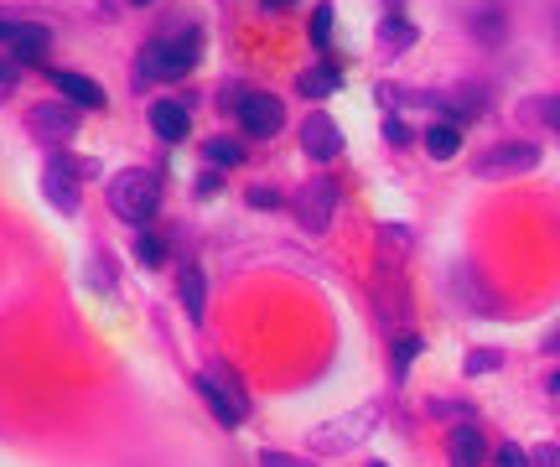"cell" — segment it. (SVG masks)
Segmentation results:
<instances>
[{"mask_svg":"<svg viewBox=\"0 0 560 467\" xmlns=\"http://www.w3.org/2000/svg\"><path fill=\"white\" fill-rule=\"evenodd\" d=\"M151 130H156L166 145L187 141V136H192V115H187V104H177V100L151 104Z\"/></svg>","mask_w":560,"mask_h":467,"instance_id":"obj_12","label":"cell"},{"mask_svg":"<svg viewBox=\"0 0 560 467\" xmlns=\"http://www.w3.org/2000/svg\"><path fill=\"white\" fill-rule=\"evenodd\" d=\"M425 151H431L436 162H452V156H457V151H462V130H457V125H452V120L431 125V130H425Z\"/></svg>","mask_w":560,"mask_h":467,"instance_id":"obj_16","label":"cell"},{"mask_svg":"<svg viewBox=\"0 0 560 467\" xmlns=\"http://www.w3.org/2000/svg\"><path fill=\"white\" fill-rule=\"evenodd\" d=\"M416 353H420V338H410V332H405L400 343H395V374H400V380L410 374V359H416Z\"/></svg>","mask_w":560,"mask_h":467,"instance_id":"obj_24","label":"cell"},{"mask_svg":"<svg viewBox=\"0 0 560 467\" xmlns=\"http://www.w3.org/2000/svg\"><path fill=\"white\" fill-rule=\"evenodd\" d=\"M52 166L68 172L73 183H79V177H100V162H94V156H52Z\"/></svg>","mask_w":560,"mask_h":467,"instance_id":"obj_20","label":"cell"},{"mask_svg":"<svg viewBox=\"0 0 560 467\" xmlns=\"http://www.w3.org/2000/svg\"><path fill=\"white\" fill-rule=\"evenodd\" d=\"M472 32H478L482 42H499L503 37V11L499 5H482L478 16H472Z\"/></svg>","mask_w":560,"mask_h":467,"instance_id":"obj_18","label":"cell"},{"mask_svg":"<svg viewBox=\"0 0 560 467\" xmlns=\"http://www.w3.org/2000/svg\"><path fill=\"white\" fill-rule=\"evenodd\" d=\"M260 467H296L285 452H260Z\"/></svg>","mask_w":560,"mask_h":467,"instance_id":"obj_32","label":"cell"},{"mask_svg":"<svg viewBox=\"0 0 560 467\" xmlns=\"http://www.w3.org/2000/svg\"><path fill=\"white\" fill-rule=\"evenodd\" d=\"M380 421H384V410L374 406V400H369V406H359V410H348V416H332L327 427L312 431V452H322V457H338V452L363 447V442L380 431Z\"/></svg>","mask_w":560,"mask_h":467,"instance_id":"obj_2","label":"cell"},{"mask_svg":"<svg viewBox=\"0 0 560 467\" xmlns=\"http://www.w3.org/2000/svg\"><path fill=\"white\" fill-rule=\"evenodd\" d=\"M296 89L306 94V100H327V94H338V89H342V68H338V62L306 68V73L296 79Z\"/></svg>","mask_w":560,"mask_h":467,"instance_id":"obj_15","label":"cell"},{"mask_svg":"<svg viewBox=\"0 0 560 467\" xmlns=\"http://www.w3.org/2000/svg\"><path fill=\"white\" fill-rule=\"evenodd\" d=\"M529 463H535V467H560V447H556V442H540V447L529 452Z\"/></svg>","mask_w":560,"mask_h":467,"instance_id":"obj_28","label":"cell"},{"mask_svg":"<svg viewBox=\"0 0 560 467\" xmlns=\"http://www.w3.org/2000/svg\"><path fill=\"white\" fill-rule=\"evenodd\" d=\"M550 389H556V395H560V369H556V374H550Z\"/></svg>","mask_w":560,"mask_h":467,"instance_id":"obj_37","label":"cell"},{"mask_svg":"<svg viewBox=\"0 0 560 467\" xmlns=\"http://www.w3.org/2000/svg\"><path fill=\"white\" fill-rule=\"evenodd\" d=\"M535 166H540V145L535 141H499L472 162V172H478L482 183H499V177H524Z\"/></svg>","mask_w":560,"mask_h":467,"instance_id":"obj_5","label":"cell"},{"mask_svg":"<svg viewBox=\"0 0 560 467\" xmlns=\"http://www.w3.org/2000/svg\"><path fill=\"white\" fill-rule=\"evenodd\" d=\"M109 208L130 229H145L161 208V177L151 166H125L120 177H109Z\"/></svg>","mask_w":560,"mask_h":467,"instance_id":"obj_1","label":"cell"},{"mask_svg":"<svg viewBox=\"0 0 560 467\" xmlns=\"http://www.w3.org/2000/svg\"><path fill=\"white\" fill-rule=\"evenodd\" d=\"M338 198H342L338 177H312V183H301V192H296L301 229H306V234H327V224L338 219Z\"/></svg>","mask_w":560,"mask_h":467,"instance_id":"obj_7","label":"cell"},{"mask_svg":"<svg viewBox=\"0 0 560 467\" xmlns=\"http://www.w3.org/2000/svg\"><path fill=\"white\" fill-rule=\"evenodd\" d=\"M223 187V177H213V172H202V183H198V198H213Z\"/></svg>","mask_w":560,"mask_h":467,"instance_id":"obj_31","label":"cell"},{"mask_svg":"<svg viewBox=\"0 0 560 467\" xmlns=\"http://www.w3.org/2000/svg\"><path fill=\"white\" fill-rule=\"evenodd\" d=\"M16 83H21V62L5 52V58H0V100H5V94H11Z\"/></svg>","mask_w":560,"mask_h":467,"instance_id":"obj_26","label":"cell"},{"mask_svg":"<svg viewBox=\"0 0 560 467\" xmlns=\"http://www.w3.org/2000/svg\"><path fill=\"white\" fill-rule=\"evenodd\" d=\"M312 42H317V47H327V42H332V5H327V0L312 11Z\"/></svg>","mask_w":560,"mask_h":467,"instance_id":"obj_21","label":"cell"},{"mask_svg":"<svg viewBox=\"0 0 560 467\" xmlns=\"http://www.w3.org/2000/svg\"><path fill=\"white\" fill-rule=\"evenodd\" d=\"M249 203H255V208H276L280 198H276V192H270V187H255V192H249Z\"/></svg>","mask_w":560,"mask_h":467,"instance_id":"obj_30","label":"cell"},{"mask_svg":"<svg viewBox=\"0 0 560 467\" xmlns=\"http://www.w3.org/2000/svg\"><path fill=\"white\" fill-rule=\"evenodd\" d=\"M301 151L312 156V162H332L342 151V130L327 115H306L301 120Z\"/></svg>","mask_w":560,"mask_h":467,"instance_id":"obj_9","label":"cell"},{"mask_svg":"<svg viewBox=\"0 0 560 467\" xmlns=\"http://www.w3.org/2000/svg\"><path fill=\"white\" fill-rule=\"evenodd\" d=\"M52 89H58L68 104H79V109H104V104H109V94L100 89V79H89V73H68V68H58V73H52Z\"/></svg>","mask_w":560,"mask_h":467,"instance_id":"obj_11","label":"cell"},{"mask_svg":"<svg viewBox=\"0 0 560 467\" xmlns=\"http://www.w3.org/2000/svg\"><path fill=\"white\" fill-rule=\"evenodd\" d=\"M11 26H16V21H5V16H0V42L11 37Z\"/></svg>","mask_w":560,"mask_h":467,"instance_id":"obj_36","label":"cell"},{"mask_svg":"<svg viewBox=\"0 0 560 467\" xmlns=\"http://www.w3.org/2000/svg\"><path fill=\"white\" fill-rule=\"evenodd\" d=\"M493 467H535V463H529V452H524V447H514V442H503V447L493 452Z\"/></svg>","mask_w":560,"mask_h":467,"instance_id":"obj_25","label":"cell"},{"mask_svg":"<svg viewBox=\"0 0 560 467\" xmlns=\"http://www.w3.org/2000/svg\"><path fill=\"white\" fill-rule=\"evenodd\" d=\"M369 467H389V463H369Z\"/></svg>","mask_w":560,"mask_h":467,"instance_id":"obj_39","label":"cell"},{"mask_svg":"<svg viewBox=\"0 0 560 467\" xmlns=\"http://www.w3.org/2000/svg\"><path fill=\"white\" fill-rule=\"evenodd\" d=\"M202 58V32H182V42H151L145 52H140V79H161V83H177L187 79Z\"/></svg>","mask_w":560,"mask_h":467,"instance_id":"obj_3","label":"cell"},{"mask_svg":"<svg viewBox=\"0 0 560 467\" xmlns=\"http://www.w3.org/2000/svg\"><path fill=\"white\" fill-rule=\"evenodd\" d=\"M208 162H213V166H240L244 162V145L240 141H223V136H219V141H208Z\"/></svg>","mask_w":560,"mask_h":467,"instance_id":"obj_19","label":"cell"},{"mask_svg":"<svg viewBox=\"0 0 560 467\" xmlns=\"http://www.w3.org/2000/svg\"><path fill=\"white\" fill-rule=\"evenodd\" d=\"M140 260H145V265H161V260H166V244H161L156 234H145V229H140Z\"/></svg>","mask_w":560,"mask_h":467,"instance_id":"obj_27","label":"cell"},{"mask_svg":"<svg viewBox=\"0 0 560 467\" xmlns=\"http://www.w3.org/2000/svg\"><path fill=\"white\" fill-rule=\"evenodd\" d=\"M384 136H389V145H405V141H410V130H405V120H384Z\"/></svg>","mask_w":560,"mask_h":467,"instance_id":"obj_29","label":"cell"},{"mask_svg":"<svg viewBox=\"0 0 560 467\" xmlns=\"http://www.w3.org/2000/svg\"><path fill=\"white\" fill-rule=\"evenodd\" d=\"M130 5H151V0H130Z\"/></svg>","mask_w":560,"mask_h":467,"instance_id":"obj_38","label":"cell"},{"mask_svg":"<svg viewBox=\"0 0 560 467\" xmlns=\"http://www.w3.org/2000/svg\"><path fill=\"white\" fill-rule=\"evenodd\" d=\"M198 395L208 400V410L219 416V427H244V416H249V395H244V385L229 374V369H208V374H198Z\"/></svg>","mask_w":560,"mask_h":467,"instance_id":"obj_4","label":"cell"},{"mask_svg":"<svg viewBox=\"0 0 560 467\" xmlns=\"http://www.w3.org/2000/svg\"><path fill=\"white\" fill-rule=\"evenodd\" d=\"M545 120H550V130H560V94L545 104Z\"/></svg>","mask_w":560,"mask_h":467,"instance_id":"obj_33","label":"cell"},{"mask_svg":"<svg viewBox=\"0 0 560 467\" xmlns=\"http://www.w3.org/2000/svg\"><path fill=\"white\" fill-rule=\"evenodd\" d=\"M503 364V353H493V348H482V353H467V380H472V374H493V369Z\"/></svg>","mask_w":560,"mask_h":467,"instance_id":"obj_23","label":"cell"},{"mask_svg":"<svg viewBox=\"0 0 560 467\" xmlns=\"http://www.w3.org/2000/svg\"><path fill=\"white\" fill-rule=\"evenodd\" d=\"M42 192L62 208V213H79V192H73V177L58 172V166H47V177H42Z\"/></svg>","mask_w":560,"mask_h":467,"instance_id":"obj_17","label":"cell"},{"mask_svg":"<svg viewBox=\"0 0 560 467\" xmlns=\"http://www.w3.org/2000/svg\"><path fill=\"white\" fill-rule=\"evenodd\" d=\"M234 115H240V130H244V136L265 141V136H280V125H285V104H280L276 94L255 89V94H240Z\"/></svg>","mask_w":560,"mask_h":467,"instance_id":"obj_8","label":"cell"},{"mask_svg":"<svg viewBox=\"0 0 560 467\" xmlns=\"http://www.w3.org/2000/svg\"><path fill=\"white\" fill-rule=\"evenodd\" d=\"M79 120H83V109L79 104H68V100H42V104L26 109V130L47 145H68L73 136H79Z\"/></svg>","mask_w":560,"mask_h":467,"instance_id":"obj_6","label":"cell"},{"mask_svg":"<svg viewBox=\"0 0 560 467\" xmlns=\"http://www.w3.org/2000/svg\"><path fill=\"white\" fill-rule=\"evenodd\" d=\"M285 5H296V0H260V11H285Z\"/></svg>","mask_w":560,"mask_h":467,"instance_id":"obj_35","label":"cell"},{"mask_svg":"<svg viewBox=\"0 0 560 467\" xmlns=\"http://www.w3.org/2000/svg\"><path fill=\"white\" fill-rule=\"evenodd\" d=\"M5 47H11V58L16 62H42L47 52H52V32H47L42 21H16L11 37H5Z\"/></svg>","mask_w":560,"mask_h":467,"instance_id":"obj_10","label":"cell"},{"mask_svg":"<svg viewBox=\"0 0 560 467\" xmlns=\"http://www.w3.org/2000/svg\"><path fill=\"white\" fill-rule=\"evenodd\" d=\"M380 37H384V47H395V52H400V47H410V42H416V32H410L405 21H384Z\"/></svg>","mask_w":560,"mask_h":467,"instance_id":"obj_22","label":"cell"},{"mask_svg":"<svg viewBox=\"0 0 560 467\" xmlns=\"http://www.w3.org/2000/svg\"><path fill=\"white\" fill-rule=\"evenodd\" d=\"M482 457H488V447H482V431L478 427H452V436H446V463L452 467H482Z\"/></svg>","mask_w":560,"mask_h":467,"instance_id":"obj_13","label":"cell"},{"mask_svg":"<svg viewBox=\"0 0 560 467\" xmlns=\"http://www.w3.org/2000/svg\"><path fill=\"white\" fill-rule=\"evenodd\" d=\"M177 296H182L187 323H202V317H208V281H202L198 265H182L177 270Z\"/></svg>","mask_w":560,"mask_h":467,"instance_id":"obj_14","label":"cell"},{"mask_svg":"<svg viewBox=\"0 0 560 467\" xmlns=\"http://www.w3.org/2000/svg\"><path fill=\"white\" fill-rule=\"evenodd\" d=\"M540 348H545V353H560V327H556V332H545V343H540Z\"/></svg>","mask_w":560,"mask_h":467,"instance_id":"obj_34","label":"cell"}]
</instances>
